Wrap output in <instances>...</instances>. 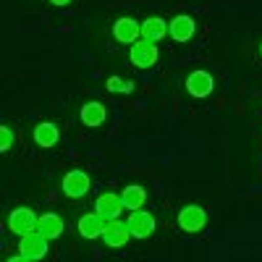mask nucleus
<instances>
[{"instance_id": "14", "label": "nucleus", "mask_w": 262, "mask_h": 262, "mask_svg": "<svg viewBox=\"0 0 262 262\" xmlns=\"http://www.w3.org/2000/svg\"><path fill=\"white\" fill-rule=\"evenodd\" d=\"M63 228H66V223L58 212H45V215H39V221H37V231L45 238H50V242L63 236Z\"/></svg>"}, {"instance_id": "22", "label": "nucleus", "mask_w": 262, "mask_h": 262, "mask_svg": "<svg viewBox=\"0 0 262 262\" xmlns=\"http://www.w3.org/2000/svg\"><path fill=\"white\" fill-rule=\"evenodd\" d=\"M259 55H262V45H259Z\"/></svg>"}, {"instance_id": "3", "label": "nucleus", "mask_w": 262, "mask_h": 262, "mask_svg": "<svg viewBox=\"0 0 262 262\" xmlns=\"http://www.w3.org/2000/svg\"><path fill=\"white\" fill-rule=\"evenodd\" d=\"M60 189H63L66 196H71V200H81V196L92 189V179H90V173H86V170L74 168V170H69L63 176Z\"/></svg>"}, {"instance_id": "20", "label": "nucleus", "mask_w": 262, "mask_h": 262, "mask_svg": "<svg viewBox=\"0 0 262 262\" xmlns=\"http://www.w3.org/2000/svg\"><path fill=\"white\" fill-rule=\"evenodd\" d=\"M8 262H32V259L24 257V254H16V257H8Z\"/></svg>"}, {"instance_id": "17", "label": "nucleus", "mask_w": 262, "mask_h": 262, "mask_svg": "<svg viewBox=\"0 0 262 262\" xmlns=\"http://www.w3.org/2000/svg\"><path fill=\"white\" fill-rule=\"evenodd\" d=\"M58 139H60V131H58V126H55V123L42 121V123H37V126H34V142H37V147L50 149V147H55V144H58Z\"/></svg>"}, {"instance_id": "19", "label": "nucleus", "mask_w": 262, "mask_h": 262, "mask_svg": "<svg viewBox=\"0 0 262 262\" xmlns=\"http://www.w3.org/2000/svg\"><path fill=\"white\" fill-rule=\"evenodd\" d=\"M11 144H13V131H11L8 126H0V149L8 152Z\"/></svg>"}, {"instance_id": "4", "label": "nucleus", "mask_w": 262, "mask_h": 262, "mask_svg": "<svg viewBox=\"0 0 262 262\" xmlns=\"http://www.w3.org/2000/svg\"><path fill=\"white\" fill-rule=\"evenodd\" d=\"M37 212L32 207H13L8 212V228L16 233V236H27L32 231H37Z\"/></svg>"}, {"instance_id": "13", "label": "nucleus", "mask_w": 262, "mask_h": 262, "mask_svg": "<svg viewBox=\"0 0 262 262\" xmlns=\"http://www.w3.org/2000/svg\"><path fill=\"white\" fill-rule=\"evenodd\" d=\"M79 118L84 126H90V128H97L107 121V107L100 102V100H92V102H86L81 111H79Z\"/></svg>"}, {"instance_id": "2", "label": "nucleus", "mask_w": 262, "mask_h": 262, "mask_svg": "<svg viewBox=\"0 0 262 262\" xmlns=\"http://www.w3.org/2000/svg\"><path fill=\"white\" fill-rule=\"evenodd\" d=\"M50 252V238H45L39 231H32L27 236H21V242H18V254H24L29 257L32 262H39V259H45Z\"/></svg>"}, {"instance_id": "10", "label": "nucleus", "mask_w": 262, "mask_h": 262, "mask_svg": "<svg viewBox=\"0 0 262 262\" xmlns=\"http://www.w3.org/2000/svg\"><path fill=\"white\" fill-rule=\"evenodd\" d=\"M121 210H126V207H123V202H121V196L113 194V191L100 194V196H97V202H95V212L102 215L105 221H118Z\"/></svg>"}, {"instance_id": "6", "label": "nucleus", "mask_w": 262, "mask_h": 262, "mask_svg": "<svg viewBox=\"0 0 262 262\" xmlns=\"http://www.w3.org/2000/svg\"><path fill=\"white\" fill-rule=\"evenodd\" d=\"M126 226H128V231H131V236L134 238H149L152 233H155V215L152 212H147V210H134L128 215V221H126Z\"/></svg>"}, {"instance_id": "8", "label": "nucleus", "mask_w": 262, "mask_h": 262, "mask_svg": "<svg viewBox=\"0 0 262 262\" xmlns=\"http://www.w3.org/2000/svg\"><path fill=\"white\" fill-rule=\"evenodd\" d=\"M131 231H128V226L126 223H121V221H107V226H105V233H102V242H105V247H111V249H123L128 242H131Z\"/></svg>"}, {"instance_id": "15", "label": "nucleus", "mask_w": 262, "mask_h": 262, "mask_svg": "<svg viewBox=\"0 0 262 262\" xmlns=\"http://www.w3.org/2000/svg\"><path fill=\"white\" fill-rule=\"evenodd\" d=\"M142 37L149 42H160L163 37H168V21L163 16H147L142 21Z\"/></svg>"}, {"instance_id": "5", "label": "nucleus", "mask_w": 262, "mask_h": 262, "mask_svg": "<svg viewBox=\"0 0 262 262\" xmlns=\"http://www.w3.org/2000/svg\"><path fill=\"white\" fill-rule=\"evenodd\" d=\"M179 226H181V231H186V233H200V231L207 226V212H205V207H200V205H186V207H181V212H179Z\"/></svg>"}, {"instance_id": "21", "label": "nucleus", "mask_w": 262, "mask_h": 262, "mask_svg": "<svg viewBox=\"0 0 262 262\" xmlns=\"http://www.w3.org/2000/svg\"><path fill=\"white\" fill-rule=\"evenodd\" d=\"M71 0H50V6H58V8H63V6H69Z\"/></svg>"}, {"instance_id": "16", "label": "nucleus", "mask_w": 262, "mask_h": 262, "mask_svg": "<svg viewBox=\"0 0 262 262\" xmlns=\"http://www.w3.org/2000/svg\"><path fill=\"white\" fill-rule=\"evenodd\" d=\"M121 202H123V207L126 210H144V202H147V191H144V186H139V184H128V186H123V191H121Z\"/></svg>"}, {"instance_id": "1", "label": "nucleus", "mask_w": 262, "mask_h": 262, "mask_svg": "<svg viewBox=\"0 0 262 262\" xmlns=\"http://www.w3.org/2000/svg\"><path fill=\"white\" fill-rule=\"evenodd\" d=\"M160 58V50H158V42H149V39H137L128 50V60L134 69H152Z\"/></svg>"}, {"instance_id": "12", "label": "nucleus", "mask_w": 262, "mask_h": 262, "mask_svg": "<svg viewBox=\"0 0 262 262\" xmlns=\"http://www.w3.org/2000/svg\"><path fill=\"white\" fill-rule=\"evenodd\" d=\"M105 226H107V221L102 215H97V212H86V215H81L79 217V236H84V238H102V233H105Z\"/></svg>"}, {"instance_id": "9", "label": "nucleus", "mask_w": 262, "mask_h": 262, "mask_svg": "<svg viewBox=\"0 0 262 262\" xmlns=\"http://www.w3.org/2000/svg\"><path fill=\"white\" fill-rule=\"evenodd\" d=\"M139 34H142V24L131 16H123L113 24V37L118 42H123V45H134V42L139 39Z\"/></svg>"}, {"instance_id": "18", "label": "nucleus", "mask_w": 262, "mask_h": 262, "mask_svg": "<svg viewBox=\"0 0 262 262\" xmlns=\"http://www.w3.org/2000/svg\"><path fill=\"white\" fill-rule=\"evenodd\" d=\"M107 90L111 92H131L134 90V81H128V79H121V76H111L107 79Z\"/></svg>"}, {"instance_id": "7", "label": "nucleus", "mask_w": 262, "mask_h": 262, "mask_svg": "<svg viewBox=\"0 0 262 262\" xmlns=\"http://www.w3.org/2000/svg\"><path fill=\"white\" fill-rule=\"evenodd\" d=\"M212 90H215V79L205 69H196L186 76V92L191 97H207Z\"/></svg>"}, {"instance_id": "11", "label": "nucleus", "mask_w": 262, "mask_h": 262, "mask_svg": "<svg viewBox=\"0 0 262 262\" xmlns=\"http://www.w3.org/2000/svg\"><path fill=\"white\" fill-rule=\"evenodd\" d=\"M196 32V24H194V18L186 16V13H179V16H173L168 21V34L176 39V42H189Z\"/></svg>"}]
</instances>
